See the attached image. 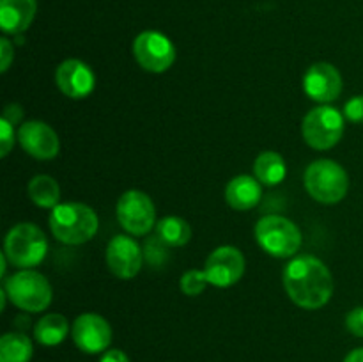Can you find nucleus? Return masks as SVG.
I'll use <instances>...</instances> for the list:
<instances>
[{
  "label": "nucleus",
  "instance_id": "1",
  "mask_svg": "<svg viewBox=\"0 0 363 362\" xmlns=\"http://www.w3.org/2000/svg\"><path fill=\"white\" fill-rule=\"evenodd\" d=\"M284 287L301 309L325 307L333 295V277L328 266L315 256H298L284 270Z\"/></svg>",
  "mask_w": 363,
  "mask_h": 362
},
{
  "label": "nucleus",
  "instance_id": "2",
  "mask_svg": "<svg viewBox=\"0 0 363 362\" xmlns=\"http://www.w3.org/2000/svg\"><path fill=\"white\" fill-rule=\"evenodd\" d=\"M99 220L94 209L82 202H62L50 213L53 236L66 245H82L98 233Z\"/></svg>",
  "mask_w": 363,
  "mask_h": 362
},
{
  "label": "nucleus",
  "instance_id": "3",
  "mask_svg": "<svg viewBox=\"0 0 363 362\" xmlns=\"http://www.w3.org/2000/svg\"><path fill=\"white\" fill-rule=\"evenodd\" d=\"M303 181L308 195L323 204L340 202L350 188V176L346 169L328 158L312 162L305 170Z\"/></svg>",
  "mask_w": 363,
  "mask_h": 362
},
{
  "label": "nucleus",
  "instance_id": "4",
  "mask_svg": "<svg viewBox=\"0 0 363 362\" xmlns=\"http://www.w3.org/2000/svg\"><path fill=\"white\" fill-rule=\"evenodd\" d=\"M48 252V241L45 233L35 224L21 222L11 227L4 241V254L11 265L21 270H32L38 266Z\"/></svg>",
  "mask_w": 363,
  "mask_h": 362
},
{
  "label": "nucleus",
  "instance_id": "5",
  "mask_svg": "<svg viewBox=\"0 0 363 362\" xmlns=\"http://www.w3.org/2000/svg\"><path fill=\"white\" fill-rule=\"evenodd\" d=\"M9 300L25 312H41L52 304L53 290L43 273L34 270H20L4 280Z\"/></svg>",
  "mask_w": 363,
  "mask_h": 362
},
{
  "label": "nucleus",
  "instance_id": "6",
  "mask_svg": "<svg viewBox=\"0 0 363 362\" xmlns=\"http://www.w3.org/2000/svg\"><path fill=\"white\" fill-rule=\"evenodd\" d=\"M259 247L275 258H291L301 247V231L282 215H266L255 224Z\"/></svg>",
  "mask_w": 363,
  "mask_h": 362
},
{
  "label": "nucleus",
  "instance_id": "7",
  "mask_svg": "<svg viewBox=\"0 0 363 362\" xmlns=\"http://www.w3.org/2000/svg\"><path fill=\"white\" fill-rule=\"evenodd\" d=\"M301 133L311 148L319 149V151L333 148L342 138L344 114L328 105L312 109L305 116Z\"/></svg>",
  "mask_w": 363,
  "mask_h": 362
},
{
  "label": "nucleus",
  "instance_id": "8",
  "mask_svg": "<svg viewBox=\"0 0 363 362\" xmlns=\"http://www.w3.org/2000/svg\"><path fill=\"white\" fill-rule=\"evenodd\" d=\"M117 220L133 236L147 234L156 224V208L145 192L128 190L117 201Z\"/></svg>",
  "mask_w": 363,
  "mask_h": 362
},
{
  "label": "nucleus",
  "instance_id": "9",
  "mask_svg": "<svg viewBox=\"0 0 363 362\" xmlns=\"http://www.w3.org/2000/svg\"><path fill=\"white\" fill-rule=\"evenodd\" d=\"M133 53L138 66L149 73H165L176 60V48L165 34L144 31L135 38Z\"/></svg>",
  "mask_w": 363,
  "mask_h": 362
},
{
  "label": "nucleus",
  "instance_id": "10",
  "mask_svg": "<svg viewBox=\"0 0 363 362\" xmlns=\"http://www.w3.org/2000/svg\"><path fill=\"white\" fill-rule=\"evenodd\" d=\"M209 284L216 287H230L243 277L245 256L233 245H222L208 256L204 265Z\"/></svg>",
  "mask_w": 363,
  "mask_h": 362
},
{
  "label": "nucleus",
  "instance_id": "11",
  "mask_svg": "<svg viewBox=\"0 0 363 362\" xmlns=\"http://www.w3.org/2000/svg\"><path fill=\"white\" fill-rule=\"evenodd\" d=\"M74 344L85 353L105 351L112 343V327L103 316L96 312H85L74 319L71 327Z\"/></svg>",
  "mask_w": 363,
  "mask_h": 362
},
{
  "label": "nucleus",
  "instance_id": "12",
  "mask_svg": "<svg viewBox=\"0 0 363 362\" xmlns=\"http://www.w3.org/2000/svg\"><path fill=\"white\" fill-rule=\"evenodd\" d=\"M18 141L25 153L38 160H52L59 155L60 141L57 131L43 121H27L20 126Z\"/></svg>",
  "mask_w": 363,
  "mask_h": 362
},
{
  "label": "nucleus",
  "instance_id": "13",
  "mask_svg": "<svg viewBox=\"0 0 363 362\" xmlns=\"http://www.w3.org/2000/svg\"><path fill=\"white\" fill-rule=\"evenodd\" d=\"M106 265L119 279H133L142 268L140 245L126 234H117L106 247Z\"/></svg>",
  "mask_w": 363,
  "mask_h": 362
},
{
  "label": "nucleus",
  "instance_id": "14",
  "mask_svg": "<svg viewBox=\"0 0 363 362\" xmlns=\"http://www.w3.org/2000/svg\"><path fill=\"white\" fill-rule=\"evenodd\" d=\"M305 94L318 103H330L342 92L340 71L330 62L312 64L303 77Z\"/></svg>",
  "mask_w": 363,
  "mask_h": 362
},
{
  "label": "nucleus",
  "instance_id": "15",
  "mask_svg": "<svg viewBox=\"0 0 363 362\" xmlns=\"http://www.w3.org/2000/svg\"><path fill=\"white\" fill-rule=\"evenodd\" d=\"M55 84L64 96L71 99H84L94 91L96 77L89 64L80 59H67L57 67Z\"/></svg>",
  "mask_w": 363,
  "mask_h": 362
},
{
  "label": "nucleus",
  "instance_id": "16",
  "mask_svg": "<svg viewBox=\"0 0 363 362\" xmlns=\"http://www.w3.org/2000/svg\"><path fill=\"white\" fill-rule=\"evenodd\" d=\"M35 0H0V27L6 34H21L34 21Z\"/></svg>",
  "mask_w": 363,
  "mask_h": 362
},
{
  "label": "nucleus",
  "instance_id": "17",
  "mask_svg": "<svg viewBox=\"0 0 363 362\" xmlns=\"http://www.w3.org/2000/svg\"><path fill=\"white\" fill-rule=\"evenodd\" d=\"M262 197L261 181L257 177L241 176L233 177L225 187V201L236 212H248V209L255 208Z\"/></svg>",
  "mask_w": 363,
  "mask_h": 362
},
{
  "label": "nucleus",
  "instance_id": "18",
  "mask_svg": "<svg viewBox=\"0 0 363 362\" xmlns=\"http://www.w3.org/2000/svg\"><path fill=\"white\" fill-rule=\"evenodd\" d=\"M69 334V322L66 316L59 312H50L45 314L34 327V337L39 344L45 346H57L62 343Z\"/></svg>",
  "mask_w": 363,
  "mask_h": 362
},
{
  "label": "nucleus",
  "instance_id": "19",
  "mask_svg": "<svg viewBox=\"0 0 363 362\" xmlns=\"http://www.w3.org/2000/svg\"><path fill=\"white\" fill-rule=\"evenodd\" d=\"M254 174L261 183L275 187L282 183L287 174L286 160L275 151H262L254 162Z\"/></svg>",
  "mask_w": 363,
  "mask_h": 362
},
{
  "label": "nucleus",
  "instance_id": "20",
  "mask_svg": "<svg viewBox=\"0 0 363 362\" xmlns=\"http://www.w3.org/2000/svg\"><path fill=\"white\" fill-rule=\"evenodd\" d=\"M27 194L30 201L39 208L53 209L59 204L60 188L59 183L48 174H38L28 181Z\"/></svg>",
  "mask_w": 363,
  "mask_h": 362
},
{
  "label": "nucleus",
  "instance_id": "21",
  "mask_svg": "<svg viewBox=\"0 0 363 362\" xmlns=\"http://www.w3.org/2000/svg\"><path fill=\"white\" fill-rule=\"evenodd\" d=\"M156 238L167 247H183L190 241L191 227L181 216H165L156 222Z\"/></svg>",
  "mask_w": 363,
  "mask_h": 362
},
{
  "label": "nucleus",
  "instance_id": "22",
  "mask_svg": "<svg viewBox=\"0 0 363 362\" xmlns=\"http://www.w3.org/2000/svg\"><path fill=\"white\" fill-rule=\"evenodd\" d=\"M32 341L21 332H7L0 339V362H30Z\"/></svg>",
  "mask_w": 363,
  "mask_h": 362
},
{
  "label": "nucleus",
  "instance_id": "23",
  "mask_svg": "<svg viewBox=\"0 0 363 362\" xmlns=\"http://www.w3.org/2000/svg\"><path fill=\"white\" fill-rule=\"evenodd\" d=\"M209 284L208 275H206L204 270H188L181 275L179 279V290L183 291L186 297H199L202 291L206 290V286Z\"/></svg>",
  "mask_w": 363,
  "mask_h": 362
},
{
  "label": "nucleus",
  "instance_id": "24",
  "mask_svg": "<svg viewBox=\"0 0 363 362\" xmlns=\"http://www.w3.org/2000/svg\"><path fill=\"white\" fill-rule=\"evenodd\" d=\"M14 146V124L7 119H0V155L6 158Z\"/></svg>",
  "mask_w": 363,
  "mask_h": 362
},
{
  "label": "nucleus",
  "instance_id": "25",
  "mask_svg": "<svg viewBox=\"0 0 363 362\" xmlns=\"http://www.w3.org/2000/svg\"><path fill=\"white\" fill-rule=\"evenodd\" d=\"M344 117L351 123H363V96H354L344 105Z\"/></svg>",
  "mask_w": 363,
  "mask_h": 362
},
{
  "label": "nucleus",
  "instance_id": "26",
  "mask_svg": "<svg viewBox=\"0 0 363 362\" xmlns=\"http://www.w3.org/2000/svg\"><path fill=\"white\" fill-rule=\"evenodd\" d=\"M346 327L353 336L363 337V307H354L347 312Z\"/></svg>",
  "mask_w": 363,
  "mask_h": 362
},
{
  "label": "nucleus",
  "instance_id": "27",
  "mask_svg": "<svg viewBox=\"0 0 363 362\" xmlns=\"http://www.w3.org/2000/svg\"><path fill=\"white\" fill-rule=\"evenodd\" d=\"M13 59H14L13 45H11L9 39L2 38L0 39V70H2V73H6V71L9 70Z\"/></svg>",
  "mask_w": 363,
  "mask_h": 362
},
{
  "label": "nucleus",
  "instance_id": "28",
  "mask_svg": "<svg viewBox=\"0 0 363 362\" xmlns=\"http://www.w3.org/2000/svg\"><path fill=\"white\" fill-rule=\"evenodd\" d=\"M2 117L9 121V123L18 124L21 121V117H23V110H21V106L18 105V103H11V105L6 106Z\"/></svg>",
  "mask_w": 363,
  "mask_h": 362
},
{
  "label": "nucleus",
  "instance_id": "29",
  "mask_svg": "<svg viewBox=\"0 0 363 362\" xmlns=\"http://www.w3.org/2000/svg\"><path fill=\"white\" fill-rule=\"evenodd\" d=\"M99 362H130V358H128V355L123 350L113 348V350H106L101 355V358H99Z\"/></svg>",
  "mask_w": 363,
  "mask_h": 362
},
{
  "label": "nucleus",
  "instance_id": "30",
  "mask_svg": "<svg viewBox=\"0 0 363 362\" xmlns=\"http://www.w3.org/2000/svg\"><path fill=\"white\" fill-rule=\"evenodd\" d=\"M344 362H363V348H357V350L350 351L344 358Z\"/></svg>",
  "mask_w": 363,
  "mask_h": 362
}]
</instances>
